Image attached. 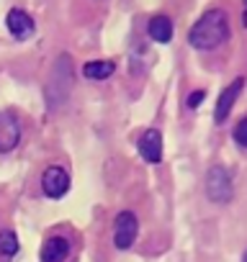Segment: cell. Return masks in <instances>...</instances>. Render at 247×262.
<instances>
[{
  "mask_svg": "<svg viewBox=\"0 0 247 262\" xmlns=\"http://www.w3.org/2000/svg\"><path fill=\"white\" fill-rule=\"evenodd\" d=\"M206 198L211 203H227L232 198V175L221 165H214L206 172Z\"/></svg>",
  "mask_w": 247,
  "mask_h": 262,
  "instance_id": "cell-2",
  "label": "cell"
},
{
  "mask_svg": "<svg viewBox=\"0 0 247 262\" xmlns=\"http://www.w3.org/2000/svg\"><path fill=\"white\" fill-rule=\"evenodd\" d=\"M229 39V16L221 8H211L206 11L191 29L188 41L193 49L198 52H211L216 47H221Z\"/></svg>",
  "mask_w": 247,
  "mask_h": 262,
  "instance_id": "cell-1",
  "label": "cell"
},
{
  "mask_svg": "<svg viewBox=\"0 0 247 262\" xmlns=\"http://www.w3.org/2000/svg\"><path fill=\"white\" fill-rule=\"evenodd\" d=\"M116 72V64L111 62V59H95V62H88L85 67H83V75L88 77V80H106V77H111Z\"/></svg>",
  "mask_w": 247,
  "mask_h": 262,
  "instance_id": "cell-11",
  "label": "cell"
},
{
  "mask_svg": "<svg viewBox=\"0 0 247 262\" xmlns=\"http://www.w3.org/2000/svg\"><path fill=\"white\" fill-rule=\"evenodd\" d=\"M147 34L157 44H168L173 39V21L168 16H152L147 24Z\"/></svg>",
  "mask_w": 247,
  "mask_h": 262,
  "instance_id": "cell-10",
  "label": "cell"
},
{
  "mask_svg": "<svg viewBox=\"0 0 247 262\" xmlns=\"http://www.w3.org/2000/svg\"><path fill=\"white\" fill-rule=\"evenodd\" d=\"M242 262H247V252H244V254H242Z\"/></svg>",
  "mask_w": 247,
  "mask_h": 262,
  "instance_id": "cell-16",
  "label": "cell"
},
{
  "mask_svg": "<svg viewBox=\"0 0 247 262\" xmlns=\"http://www.w3.org/2000/svg\"><path fill=\"white\" fill-rule=\"evenodd\" d=\"M137 147H139V155L145 157V162L157 165L162 160V134L157 128H147L145 134L139 137Z\"/></svg>",
  "mask_w": 247,
  "mask_h": 262,
  "instance_id": "cell-7",
  "label": "cell"
},
{
  "mask_svg": "<svg viewBox=\"0 0 247 262\" xmlns=\"http://www.w3.org/2000/svg\"><path fill=\"white\" fill-rule=\"evenodd\" d=\"M139 234V221L132 211H121L113 224V244L116 249H129Z\"/></svg>",
  "mask_w": 247,
  "mask_h": 262,
  "instance_id": "cell-3",
  "label": "cell"
},
{
  "mask_svg": "<svg viewBox=\"0 0 247 262\" xmlns=\"http://www.w3.org/2000/svg\"><path fill=\"white\" fill-rule=\"evenodd\" d=\"M232 137H234V142H237L239 147L247 149V116H244L242 121H237V126H234V131H232Z\"/></svg>",
  "mask_w": 247,
  "mask_h": 262,
  "instance_id": "cell-13",
  "label": "cell"
},
{
  "mask_svg": "<svg viewBox=\"0 0 247 262\" xmlns=\"http://www.w3.org/2000/svg\"><path fill=\"white\" fill-rule=\"evenodd\" d=\"M242 26L247 29V8H244V13H242Z\"/></svg>",
  "mask_w": 247,
  "mask_h": 262,
  "instance_id": "cell-15",
  "label": "cell"
},
{
  "mask_svg": "<svg viewBox=\"0 0 247 262\" xmlns=\"http://www.w3.org/2000/svg\"><path fill=\"white\" fill-rule=\"evenodd\" d=\"M6 26H8V31H11L16 39H29V36L34 34V21H31V16H29L26 11H21V8L8 11Z\"/></svg>",
  "mask_w": 247,
  "mask_h": 262,
  "instance_id": "cell-8",
  "label": "cell"
},
{
  "mask_svg": "<svg viewBox=\"0 0 247 262\" xmlns=\"http://www.w3.org/2000/svg\"><path fill=\"white\" fill-rule=\"evenodd\" d=\"M18 252V236L13 231H0V257H13Z\"/></svg>",
  "mask_w": 247,
  "mask_h": 262,
  "instance_id": "cell-12",
  "label": "cell"
},
{
  "mask_svg": "<svg viewBox=\"0 0 247 262\" xmlns=\"http://www.w3.org/2000/svg\"><path fill=\"white\" fill-rule=\"evenodd\" d=\"M21 142V123L11 111H0V155L13 152Z\"/></svg>",
  "mask_w": 247,
  "mask_h": 262,
  "instance_id": "cell-4",
  "label": "cell"
},
{
  "mask_svg": "<svg viewBox=\"0 0 247 262\" xmlns=\"http://www.w3.org/2000/svg\"><path fill=\"white\" fill-rule=\"evenodd\" d=\"M242 88H244V77H234V80L221 90V95H219V100H216V108H214V121H216V123H224V121H227V116L232 113L237 98L242 95Z\"/></svg>",
  "mask_w": 247,
  "mask_h": 262,
  "instance_id": "cell-5",
  "label": "cell"
},
{
  "mask_svg": "<svg viewBox=\"0 0 247 262\" xmlns=\"http://www.w3.org/2000/svg\"><path fill=\"white\" fill-rule=\"evenodd\" d=\"M244 8H247V0H244Z\"/></svg>",
  "mask_w": 247,
  "mask_h": 262,
  "instance_id": "cell-17",
  "label": "cell"
},
{
  "mask_svg": "<svg viewBox=\"0 0 247 262\" xmlns=\"http://www.w3.org/2000/svg\"><path fill=\"white\" fill-rule=\"evenodd\" d=\"M203 98H206V90H196V93H191V95H188V108H198Z\"/></svg>",
  "mask_w": 247,
  "mask_h": 262,
  "instance_id": "cell-14",
  "label": "cell"
},
{
  "mask_svg": "<svg viewBox=\"0 0 247 262\" xmlns=\"http://www.w3.org/2000/svg\"><path fill=\"white\" fill-rule=\"evenodd\" d=\"M42 190L49 195V198H62L67 190H70V175L62 170V167H57V165H52V167H47L44 170V175H42Z\"/></svg>",
  "mask_w": 247,
  "mask_h": 262,
  "instance_id": "cell-6",
  "label": "cell"
},
{
  "mask_svg": "<svg viewBox=\"0 0 247 262\" xmlns=\"http://www.w3.org/2000/svg\"><path fill=\"white\" fill-rule=\"evenodd\" d=\"M70 254V242L65 236H49L42 244V262H65Z\"/></svg>",
  "mask_w": 247,
  "mask_h": 262,
  "instance_id": "cell-9",
  "label": "cell"
}]
</instances>
